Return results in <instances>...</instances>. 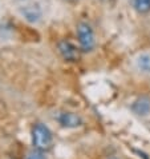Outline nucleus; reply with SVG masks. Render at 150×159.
Here are the masks:
<instances>
[{"label":"nucleus","instance_id":"1","mask_svg":"<svg viewBox=\"0 0 150 159\" xmlns=\"http://www.w3.org/2000/svg\"><path fill=\"white\" fill-rule=\"evenodd\" d=\"M77 39L80 43V48L84 52H90L93 51L96 46V39H94V32L92 27L88 23H78L77 25Z\"/></svg>","mask_w":150,"mask_h":159},{"label":"nucleus","instance_id":"2","mask_svg":"<svg viewBox=\"0 0 150 159\" xmlns=\"http://www.w3.org/2000/svg\"><path fill=\"white\" fill-rule=\"evenodd\" d=\"M32 139H33V146L37 150H47L51 147L52 144V132L45 125L39 123L33 127L32 130Z\"/></svg>","mask_w":150,"mask_h":159},{"label":"nucleus","instance_id":"3","mask_svg":"<svg viewBox=\"0 0 150 159\" xmlns=\"http://www.w3.org/2000/svg\"><path fill=\"white\" fill-rule=\"evenodd\" d=\"M19 14L25 21H28L31 24H36L41 20L43 10L37 3H29V4H24V6L19 8Z\"/></svg>","mask_w":150,"mask_h":159},{"label":"nucleus","instance_id":"4","mask_svg":"<svg viewBox=\"0 0 150 159\" xmlns=\"http://www.w3.org/2000/svg\"><path fill=\"white\" fill-rule=\"evenodd\" d=\"M57 50H59L60 55L68 61H76L80 58V52H78L77 47L70 42H67V40L60 42L57 44Z\"/></svg>","mask_w":150,"mask_h":159},{"label":"nucleus","instance_id":"5","mask_svg":"<svg viewBox=\"0 0 150 159\" xmlns=\"http://www.w3.org/2000/svg\"><path fill=\"white\" fill-rule=\"evenodd\" d=\"M57 122H59L63 127H67V129H74V127H78V126L82 125V119L78 116L77 114H73V112L59 114Z\"/></svg>","mask_w":150,"mask_h":159},{"label":"nucleus","instance_id":"6","mask_svg":"<svg viewBox=\"0 0 150 159\" xmlns=\"http://www.w3.org/2000/svg\"><path fill=\"white\" fill-rule=\"evenodd\" d=\"M131 110H133L137 115H148L150 112V99L149 98H140L131 106Z\"/></svg>","mask_w":150,"mask_h":159},{"label":"nucleus","instance_id":"7","mask_svg":"<svg viewBox=\"0 0 150 159\" xmlns=\"http://www.w3.org/2000/svg\"><path fill=\"white\" fill-rule=\"evenodd\" d=\"M135 66L140 71L150 75V54H141L135 59Z\"/></svg>","mask_w":150,"mask_h":159},{"label":"nucleus","instance_id":"8","mask_svg":"<svg viewBox=\"0 0 150 159\" xmlns=\"http://www.w3.org/2000/svg\"><path fill=\"white\" fill-rule=\"evenodd\" d=\"M133 6L138 14H149L150 12V0H134Z\"/></svg>","mask_w":150,"mask_h":159},{"label":"nucleus","instance_id":"9","mask_svg":"<svg viewBox=\"0 0 150 159\" xmlns=\"http://www.w3.org/2000/svg\"><path fill=\"white\" fill-rule=\"evenodd\" d=\"M27 159H47V157L44 155V152L41 150H36V151H32L27 157Z\"/></svg>","mask_w":150,"mask_h":159},{"label":"nucleus","instance_id":"10","mask_svg":"<svg viewBox=\"0 0 150 159\" xmlns=\"http://www.w3.org/2000/svg\"><path fill=\"white\" fill-rule=\"evenodd\" d=\"M65 2H72L73 3V2H78V0H65Z\"/></svg>","mask_w":150,"mask_h":159},{"label":"nucleus","instance_id":"11","mask_svg":"<svg viewBox=\"0 0 150 159\" xmlns=\"http://www.w3.org/2000/svg\"><path fill=\"white\" fill-rule=\"evenodd\" d=\"M112 159H117V158H112Z\"/></svg>","mask_w":150,"mask_h":159}]
</instances>
